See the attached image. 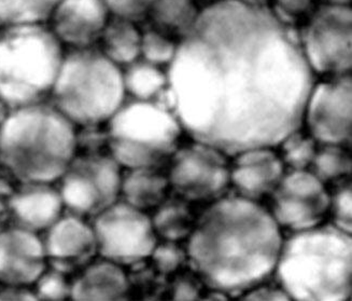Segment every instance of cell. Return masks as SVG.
Instances as JSON below:
<instances>
[{
    "mask_svg": "<svg viewBox=\"0 0 352 301\" xmlns=\"http://www.w3.org/2000/svg\"><path fill=\"white\" fill-rule=\"evenodd\" d=\"M167 74L184 132L230 157L302 127L316 83L294 26L241 0L201 9Z\"/></svg>",
    "mask_w": 352,
    "mask_h": 301,
    "instance_id": "obj_1",
    "label": "cell"
},
{
    "mask_svg": "<svg viewBox=\"0 0 352 301\" xmlns=\"http://www.w3.org/2000/svg\"><path fill=\"white\" fill-rule=\"evenodd\" d=\"M283 238L267 207L228 192L197 217L188 264L207 289L239 298L273 278Z\"/></svg>",
    "mask_w": 352,
    "mask_h": 301,
    "instance_id": "obj_2",
    "label": "cell"
},
{
    "mask_svg": "<svg viewBox=\"0 0 352 301\" xmlns=\"http://www.w3.org/2000/svg\"><path fill=\"white\" fill-rule=\"evenodd\" d=\"M273 278L291 300H351V233L330 222L287 232Z\"/></svg>",
    "mask_w": 352,
    "mask_h": 301,
    "instance_id": "obj_3",
    "label": "cell"
},
{
    "mask_svg": "<svg viewBox=\"0 0 352 301\" xmlns=\"http://www.w3.org/2000/svg\"><path fill=\"white\" fill-rule=\"evenodd\" d=\"M76 152V125L52 103L15 108L0 127V163L21 183L55 184Z\"/></svg>",
    "mask_w": 352,
    "mask_h": 301,
    "instance_id": "obj_4",
    "label": "cell"
},
{
    "mask_svg": "<svg viewBox=\"0 0 352 301\" xmlns=\"http://www.w3.org/2000/svg\"><path fill=\"white\" fill-rule=\"evenodd\" d=\"M3 28L0 32V100L11 110L45 102L64 59L62 43L43 23Z\"/></svg>",
    "mask_w": 352,
    "mask_h": 301,
    "instance_id": "obj_5",
    "label": "cell"
},
{
    "mask_svg": "<svg viewBox=\"0 0 352 301\" xmlns=\"http://www.w3.org/2000/svg\"><path fill=\"white\" fill-rule=\"evenodd\" d=\"M50 97L76 127L107 125L126 100L123 70L98 48L72 49L64 55Z\"/></svg>",
    "mask_w": 352,
    "mask_h": 301,
    "instance_id": "obj_6",
    "label": "cell"
},
{
    "mask_svg": "<svg viewBox=\"0 0 352 301\" xmlns=\"http://www.w3.org/2000/svg\"><path fill=\"white\" fill-rule=\"evenodd\" d=\"M108 149L124 169L169 162L184 134L176 114L150 101L125 100L106 125Z\"/></svg>",
    "mask_w": 352,
    "mask_h": 301,
    "instance_id": "obj_7",
    "label": "cell"
},
{
    "mask_svg": "<svg viewBox=\"0 0 352 301\" xmlns=\"http://www.w3.org/2000/svg\"><path fill=\"white\" fill-rule=\"evenodd\" d=\"M122 167L111 154L75 156L58 180L65 209L93 218L120 199Z\"/></svg>",
    "mask_w": 352,
    "mask_h": 301,
    "instance_id": "obj_8",
    "label": "cell"
},
{
    "mask_svg": "<svg viewBox=\"0 0 352 301\" xmlns=\"http://www.w3.org/2000/svg\"><path fill=\"white\" fill-rule=\"evenodd\" d=\"M298 35L304 56L315 75L335 77L351 74L350 6L322 3L308 17Z\"/></svg>",
    "mask_w": 352,
    "mask_h": 301,
    "instance_id": "obj_9",
    "label": "cell"
},
{
    "mask_svg": "<svg viewBox=\"0 0 352 301\" xmlns=\"http://www.w3.org/2000/svg\"><path fill=\"white\" fill-rule=\"evenodd\" d=\"M169 186L191 203H211L231 186V157L218 148L192 140L179 146L169 160Z\"/></svg>",
    "mask_w": 352,
    "mask_h": 301,
    "instance_id": "obj_10",
    "label": "cell"
},
{
    "mask_svg": "<svg viewBox=\"0 0 352 301\" xmlns=\"http://www.w3.org/2000/svg\"><path fill=\"white\" fill-rule=\"evenodd\" d=\"M91 224L98 254L121 266L150 258L159 242L151 217L122 199L93 217Z\"/></svg>",
    "mask_w": 352,
    "mask_h": 301,
    "instance_id": "obj_11",
    "label": "cell"
},
{
    "mask_svg": "<svg viewBox=\"0 0 352 301\" xmlns=\"http://www.w3.org/2000/svg\"><path fill=\"white\" fill-rule=\"evenodd\" d=\"M268 199V211L287 232L313 228L324 222L329 214V187L309 169H287Z\"/></svg>",
    "mask_w": 352,
    "mask_h": 301,
    "instance_id": "obj_12",
    "label": "cell"
},
{
    "mask_svg": "<svg viewBox=\"0 0 352 301\" xmlns=\"http://www.w3.org/2000/svg\"><path fill=\"white\" fill-rule=\"evenodd\" d=\"M351 74L315 83L306 102L302 125L318 144L351 148Z\"/></svg>",
    "mask_w": 352,
    "mask_h": 301,
    "instance_id": "obj_13",
    "label": "cell"
},
{
    "mask_svg": "<svg viewBox=\"0 0 352 301\" xmlns=\"http://www.w3.org/2000/svg\"><path fill=\"white\" fill-rule=\"evenodd\" d=\"M43 241L47 267L67 276L81 270L98 254L92 224L69 211L45 230Z\"/></svg>",
    "mask_w": 352,
    "mask_h": 301,
    "instance_id": "obj_14",
    "label": "cell"
},
{
    "mask_svg": "<svg viewBox=\"0 0 352 301\" xmlns=\"http://www.w3.org/2000/svg\"><path fill=\"white\" fill-rule=\"evenodd\" d=\"M110 18L104 0H58L47 20L63 45L85 49L100 43Z\"/></svg>",
    "mask_w": 352,
    "mask_h": 301,
    "instance_id": "obj_15",
    "label": "cell"
},
{
    "mask_svg": "<svg viewBox=\"0 0 352 301\" xmlns=\"http://www.w3.org/2000/svg\"><path fill=\"white\" fill-rule=\"evenodd\" d=\"M47 268L39 234L13 225L0 231V284L32 287Z\"/></svg>",
    "mask_w": 352,
    "mask_h": 301,
    "instance_id": "obj_16",
    "label": "cell"
},
{
    "mask_svg": "<svg viewBox=\"0 0 352 301\" xmlns=\"http://www.w3.org/2000/svg\"><path fill=\"white\" fill-rule=\"evenodd\" d=\"M231 158V186L251 201L268 199L287 171L275 147L251 148Z\"/></svg>",
    "mask_w": 352,
    "mask_h": 301,
    "instance_id": "obj_17",
    "label": "cell"
},
{
    "mask_svg": "<svg viewBox=\"0 0 352 301\" xmlns=\"http://www.w3.org/2000/svg\"><path fill=\"white\" fill-rule=\"evenodd\" d=\"M13 226L30 231L45 232L64 213L60 190L54 184L22 183L7 201Z\"/></svg>",
    "mask_w": 352,
    "mask_h": 301,
    "instance_id": "obj_18",
    "label": "cell"
},
{
    "mask_svg": "<svg viewBox=\"0 0 352 301\" xmlns=\"http://www.w3.org/2000/svg\"><path fill=\"white\" fill-rule=\"evenodd\" d=\"M72 281L70 299L87 300H126L131 283L123 266L108 259H93Z\"/></svg>",
    "mask_w": 352,
    "mask_h": 301,
    "instance_id": "obj_19",
    "label": "cell"
},
{
    "mask_svg": "<svg viewBox=\"0 0 352 301\" xmlns=\"http://www.w3.org/2000/svg\"><path fill=\"white\" fill-rule=\"evenodd\" d=\"M168 177L157 167L126 169L122 173L120 199L146 211L159 207L168 197Z\"/></svg>",
    "mask_w": 352,
    "mask_h": 301,
    "instance_id": "obj_20",
    "label": "cell"
},
{
    "mask_svg": "<svg viewBox=\"0 0 352 301\" xmlns=\"http://www.w3.org/2000/svg\"><path fill=\"white\" fill-rule=\"evenodd\" d=\"M137 23L111 17L100 36V50L121 68L140 59L142 32Z\"/></svg>",
    "mask_w": 352,
    "mask_h": 301,
    "instance_id": "obj_21",
    "label": "cell"
},
{
    "mask_svg": "<svg viewBox=\"0 0 352 301\" xmlns=\"http://www.w3.org/2000/svg\"><path fill=\"white\" fill-rule=\"evenodd\" d=\"M197 217L191 202L175 194L174 197H167L154 209L151 222L157 238L179 243L190 237Z\"/></svg>",
    "mask_w": 352,
    "mask_h": 301,
    "instance_id": "obj_22",
    "label": "cell"
},
{
    "mask_svg": "<svg viewBox=\"0 0 352 301\" xmlns=\"http://www.w3.org/2000/svg\"><path fill=\"white\" fill-rule=\"evenodd\" d=\"M199 13L196 0H157L148 19L152 28L180 41L191 32Z\"/></svg>",
    "mask_w": 352,
    "mask_h": 301,
    "instance_id": "obj_23",
    "label": "cell"
},
{
    "mask_svg": "<svg viewBox=\"0 0 352 301\" xmlns=\"http://www.w3.org/2000/svg\"><path fill=\"white\" fill-rule=\"evenodd\" d=\"M125 92L138 101L157 100L169 85L168 74L163 68L139 59L123 70Z\"/></svg>",
    "mask_w": 352,
    "mask_h": 301,
    "instance_id": "obj_24",
    "label": "cell"
},
{
    "mask_svg": "<svg viewBox=\"0 0 352 301\" xmlns=\"http://www.w3.org/2000/svg\"><path fill=\"white\" fill-rule=\"evenodd\" d=\"M351 148L319 144L309 171L329 187L351 178Z\"/></svg>",
    "mask_w": 352,
    "mask_h": 301,
    "instance_id": "obj_25",
    "label": "cell"
},
{
    "mask_svg": "<svg viewBox=\"0 0 352 301\" xmlns=\"http://www.w3.org/2000/svg\"><path fill=\"white\" fill-rule=\"evenodd\" d=\"M318 146L315 138L300 127L287 135L275 148L285 169L302 171L309 169Z\"/></svg>",
    "mask_w": 352,
    "mask_h": 301,
    "instance_id": "obj_26",
    "label": "cell"
},
{
    "mask_svg": "<svg viewBox=\"0 0 352 301\" xmlns=\"http://www.w3.org/2000/svg\"><path fill=\"white\" fill-rule=\"evenodd\" d=\"M58 0H0V25L45 23Z\"/></svg>",
    "mask_w": 352,
    "mask_h": 301,
    "instance_id": "obj_27",
    "label": "cell"
},
{
    "mask_svg": "<svg viewBox=\"0 0 352 301\" xmlns=\"http://www.w3.org/2000/svg\"><path fill=\"white\" fill-rule=\"evenodd\" d=\"M179 43L170 36L151 28L142 32L140 59L160 68H169L178 50Z\"/></svg>",
    "mask_w": 352,
    "mask_h": 301,
    "instance_id": "obj_28",
    "label": "cell"
},
{
    "mask_svg": "<svg viewBox=\"0 0 352 301\" xmlns=\"http://www.w3.org/2000/svg\"><path fill=\"white\" fill-rule=\"evenodd\" d=\"M330 222L342 231L352 233V185L351 178L336 183L329 188Z\"/></svg>",
    "mask_w": 352,
    "mask_h": 301,
    "instance_id": "obj_29",
    "label": "cell"
},
{
    "mask_svg": "<svg viewBox=\"0 0 352 301\" xmlns=\"http://www.w3.org/2000/svg\"><path fill=\"white\" fill-rule=\"evenodd\" d=\"M67 274L53 268H47L34 283L37 300L64 301L70 299L72 281Z\"/></svg>",
    "mask_w": 352,
    "mask_h": 301,
    "instance_id": "obj_30",
    "label": "cell"
},
{
    "mask_svg": "<svg viewBox=\"0 0 352 301\" xmlns=\"http://www.w3.org/2000/svg\"><path fill=\"white\" fill-rule=\"evenodd\" d=\"M154 266L161 273L169 274L176 272L188 262L186 249H182L178 242H157L151 256Z\"/></svg>",
    "mask_w": 352,
    "mask_h": 301,
    "instance_id": "obj_31",
    "label": "cell"
},
{
    "mask_svg": "<svg viewBox=\"0 0 352 301\" xmlns=\"http://www.w3.org/2000/svg\"><path fill=\"white\" fill-rule=\"evenodd\" d=\"M110 14L138 23L149 17L157 0H104Z\"/></svg>",
    "mask_w": 352,
    "mask_h": 301,
    "instance_id": "obj_32",
    "label": "cell"
},
{
    "mask_svg": "<svg viewBox=\"0 0 352 301\" xmlns=\"http://www.w3.org/2000/svg\"><path fill=\"white\" fill-rule=\"evenodd\" d=\"M316 0H273L274 13L285 24L294 26L315 10Z\"/></svg>",
    "mask_w": 352,
    "mask_h": 301,
    "instance_id": "obj_33",
    "label": "cell"
},
{
    "mask_svg": "<svg viewBox=\"0 0 352 301\" xmlns=\"http://www.w3.org/2000/svg\"><path fill=\"white\" fill-rule=\"evenodd\" d=\"M76 147L82 154H98L108 148L107 127L102 125H85L76 129Z\"/></svg>",
    "mask_w": 352,
    "mask_h": 301,
    "instance_id": "obj_34",
    "label": "cell"
},
{
    "mask_svg": "<svg viewBox=\"0 0 352 301\" xmlns=\"http://www.w3.org/2000/svg\"><path fill=\"white\" fill-rule=\"evenodd\" d=\"M270 280L245 291L239 299L245 301H290L289 295L276 280L274 282H270Z\"/></svg>",
    "mask_w": 352,
    "mask_h": 301,
    "instance_id": "obj_35",
    "label": "cell"
},
{
    "mask_svg": "<svg viewBox=\"0 0 352 301\" xmlns=\"http://www.w3.org/2000/svg\"><path fill=\"white\" fill-rule=\"evenodd\" d=\"M201 281L199 276L195 279L182 278L174 284L173 287V298L176 300H196L201 299ZM204 285V284H203Z\"/></svg>",
    "mask_w": 352,
    "mask_h": 301,
    "instance_id": "obj_36",
    "label": "cell"
},
{
    "mask_svg": "<svg viewBox=\"0 0 352 301\" xmlns=\"http://www.w3.org/2000/svg\"><path fill=\"white\" fill-rule=\"evenodd\" d=\"M37 300L34 289L24 285L0 284V301Z\"/></svg>",
    "mask_w": 352,
    "mask_h": 301,
    "instance_id": "obj_37",
    "label": "cell"
},
{
    "mask_svg": "<svg viewBox=\"0 0 352 301\" xmlns=\"http://www.w3.org/2000/svg\"><path fill=\"white\" fill-rule=\"evenodd\" d=\"M22 183L19 180L10 169L0 163V199L8 201L12 197Z\"/></svg>",
    "mask_w": 352,
    "mask_h": 301,
    "instance_id": "obj_38",
    "label": "cell"
},
{
    "mask_svg": "<svg viewBox=\"0 0 352 301\" xmlns=\"http://www.w3.org/2000/svg\"><path fill=\"white\" fill-rule=\"evenodd\" d=\"M8 220H9V214H8L7 201L0 199V231L5 229V225Z\"/></svg>",
    "mask_w": 352,
    "mask_h": 301,
    "instance_id": "obj_39",
    "label": "cell"
},
{
    "mask_svg": "<svg viewBox=\"0 0 352 301\" xmlns=\"http://www.w3.org/2000/svg\"><path fill=\"white\" fill-rule=\"evenodd\" d=\"M11 110H11L5 102L0 100V127H3L6 120H7L9 115H10Z\"/></svg>",
    "mask_w": 352,
    "mask_h": 301,
    "instance_id": "obj_40",
    "label": "cell"
},
{
    "mask_svg": "<svg viewBox=\"0 0 352 301\" xmlns=\"http://www.w3.org/2000/svg\"><path fill=\"white\" fill-rule=\"evenodd\" d=\"M247 5L254 6V7L268 8V3L273 0H241Z\"/></svg>",
    "mask_w": 352,
    "mask_h": 301,
    "instance_id": "obj_41",
    "label": "cell"
},
{
    "mask_svg": "<svg viewBox=\"0 0 352 301\" xmlns=\"http://www.w3.org/2000/svg\"><path fill=\"white\" fill-rule=\"evenodd\" d=\"M323 3H331V5H351V0H323Z\"/></svg>",
    "mask_w": 352,
    "mask_h": 301,
    "instance_id": "obj_42",
    "label": "cell"
},
{
    "mask_svg": "<svg viewBox=\"0 0 352 301\" xmlns=\"http://www.w3.org/2000/svg\"><path fill=\"white\" fill-rule=\"evenodd\" d=\"M207 1H211V3H214V1H218V0H207Z\"/></svg>",
    "mask_w": 352,
    "mask_h": 301,
    "instance_id": "obj_43",
    "label": "cell"
}]
</instances>
